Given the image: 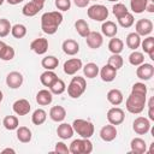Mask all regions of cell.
<instances>
[{"label":"cell","instance_id":"cell-31","mask_svg":"<svg viewBox=\"0 0 154 154\" xmlns=\"http://www.w3.org/2000/svg\"><path fill=\"white\" fill-rule=\"evenodd\" d=\"M41 65H42V67L46 69V70H54V69L58 67L59 60H58V58L54 57V55H47V57H45V58L41 60Z\"/></svg>","mask_w":154,"mask_h":154},{"label":"cell","instance_id":"cell-46","mask_svg":"<svg viewBox=\"0 0 154 154\" xmlns=\"http://www.w3.org/2000/svg\"><path fill=\"white\" fill-rule=\"evenodd\" d=\"M55 7L60 11H69L71 7V0H55Z\"/></svg>","mask_w":154,"mask_h":154},{"label":"cell","instance_id":"cell-25","mask_svg":"<svg viewBox=\"0 0 154 154\" xmlns=\"http://www.w3.org/2000/svg\"><path fill=\"white\" fill-rule=\"evenodd\" d=\"M107 100L113 106H118V105H120L123 102L124 96H123V93L119 89H111L107 93Z\"/></svg>","mask_w":154,"mask_h":154},{"label":"cell","instance_id":"cell-50","mask_svg":"<svg viewBox=\"0 0 154 154\" xmlns=\"http://www.w3.org/2000/svg\"><path fill=\"white\" fill-rule=\"evenodd\" d=\"M10 5H18V4H20V2H23L24 0H6Z\"/></svg>","mask_w":154,"mask_h":154},{"label":"cell","instance_id":"cell-30","mask_svg":"<svg viewBox=\"0 0 154 154\" xmlns=\"http://www.w3.org/2000/svg\"><path fill=\"white\" fill-rule=\"evenodd\" d=\"M75 29L77 31V34L81 36V37H87V35L90 32V29H89V24L84 20V19H77L76 23H75Z\"/></svg>","mask_w":154,"mask_h":154},{"label":"cell","instance_id":"cell-35","mask_svg":"<svg viewBox=\"0 0 154 154\" xmlns=\"http://www.w3.org/2000/svg\"><path fill=\"white\" fill-rule=\"evenodd\" d=\"M148 0H130V7L134 13H142L146 11Z\"/></svg>","mask_w":154,"mask_h":154},{"label":"cell","instance_id":"cell-12","mask_svg":"<svg viewBox=\"0 0 154 154\" xmlns=\"http://www.w3.org/2000/svg\"><path fill=\"white\" fill-rule=\"evenodd\" d=\"M85 41H87V45H88L89 48H91V49H97V48H100V47L102 46V43H103V37H102V35H101L100 32H97V31H90V32L87 35Z\"/></svg>","mask_w":154,"mask_h":154},{"label":"cell","instance_id":"cell-18","mask_svg":"<svg viewBox=\"0 0 154 154\" xmlns=\"http://www.w3.org/2000/svg\"><path fill=\"white\" fill-rule=\"evenodd\" d=\"M61 48H63V52L67 55H76L78 52H79V45L77 41L72 40V38H67L63 42L61 45Z\"/></svg>","mask_w":154,"mask_h":154},{"label":"cell","instance_id":"cell-38","mask_svg":"<svg viewBox=\"0 0 154 154\" xmlns=\"http://www.w3.org/2000/svg\"><path fill=\"white\" fill-rule=\"evenodd\" d=\"M129 63L134 66H138L141 65L142 63H144V55L143 53L141 52H137V51H134L130 55H129Z\"/></svg>","mask_w":154,"mask_h":154},{"label":"cell","instance_id":"cell-24","mask_svg":"<svg viewBox=\"0 0 154 154\" xmlns=\"http://www.w3.org/2000/svg\"><path fill=\"white\" fill-rule=\"evenodd\" d=\"M130 147H131V152L135 154H144L147 152V144H146L144 140H142L140 137L132 138L130 142Z\"/></svg>","mask_w":154,"mask_h":154},{"label":"cell","instance_id":"cell-42","mask_svg":"<svg viewBox=\"0 0 154 154\" xmlns=\"http://www.w3.org/2000/svg\"><path fill=\"white\" fill-rule=\"evenodd\" d=\"M112 12H113V14L117 17V19H118V18L123 17L124 14H126L129 11H128V7H126L124 4L117 2L116 5H113V7H112Z\"/></svg>","mask_w":154,"mask_h":154},{"label":"cell","instance_id":"cell-58","mask_svg":"<svg viewBox=\"0 0 154 154\" xmlns=\"http://www.w3.org/2000/svg\"><path fill=\"white\" fill-rule=\"evenodd\" d=\"M90 1H91V0H90ZM94 1H96V0H94Z\"/></svg>","mask_w":154,"mask_h":154},{"label":"cell","instance_id":"cell-21","mask_svg":"<svg viewBox=\"0 0 154 154\" xmlns=\"http://www.w3.org/2000/svg\"><path fill=\"white\" fill-rule=\"evenodd\" d=\"M73 128L71 124L67 123H61L60 125H58L57 128V135L61 138V140H69L73 136Z\"/></svg>","mask_w":154,"mask_h":154},{"label":"cell","instance_id":"cell-6","mask_svg":"<svg viewBox=\"0 0 154 154\" xmlns=\"http://www.w3.org/2000/svg\"><path fill=\"white\" fill-rule=\"evenodd\" d=\"M87 14L90 19L95 22H105L108 18V10L103 5L95 4V5H91L87 10Z\"/></svg>","mask_w":154,"mask_h":154},{"label":"cell","instance_id":"cell-28","mask_svg":"<svg viewBox=\"0 0 154 154\" xmlns=\"http://www.w3.org/2000/svg\"><path fill=\"white\" fill-rule=\"evenodd\" d=\"M126 46L128 48L136 51L141 46V36L137 32H130L126 36Z\"/></svg>","mask_w":154,"mask_h":154},{"label":"cell","instance_id":"cell-48","mask_svg":"<svg viewBox=\"0 0 154 154\" xmlns=\"http://www.w3.org/2000/svg\"><path fill=\"white\" fill-rule=\"evenodd\" d=\"M148 117L150 120H154V112H153V108H154V97H152L149 100V103H148Z\"/></svg>","mask_w":154,"mask_h":154},{"label":"cell","instance_id":"cell-39","mask_svg":"<svg viewBox=\"0 0 154 154\" xmlns=\"http://www.w3.org/2000/svg\"><path fill=\"white\" fill-rule=\"evenodd\" d=\"M14 54H16V53H14L13 47L6 45V46L4 47V49L1 51V53H0V59H1V60H5V61H10V60H12V59L14 58Z\"/></svg>","mask_w":154,"mask_h":154},{"label":"cell","instance_id":"cell-14","mask_svg":"<svg viewBox=\"0 0 154 154\" xmlns=\"http://www.w3.org/2000/svg\"><path fill=\"white\" fill-rule=\"evenodd\" d=\"M6 84L11 89H18L23 84V75L18 71H12L6 76Z\"/></svg>","mask_w":154,"mask_h":154},{"label":"cell","instance_id":"cell-27","mask_svg":"<svg viewBox=\"0 0 154 154\" xmlns=\"http://www.w3.org/2000/svg\"><path fill=\"white\" fill-rule=\"evenodd\" d=\"M58 78V76L55 75V72H53V70H46L43 73H41L40 76V82L42 83V85L45 87H51L52 83Z\"/></svg>","mask_w":154,"mask_h":154},{"label":"cell","instance_id":"cell-10","mask_svg":"<svg viewBox=\"0 0 154 154\" xmlns=\"http://www.w3.org/2000/svg\"><path fill=\"white\" fill-rule=\"evenodd\" d=\"M154 75V66L148 63H142L136 70V76L142 81H149Z\"/></svg>","mask_w":154,"mask_h":154},{"label":"cell","instance_id":"cell-47","mask_svg":"<svg viewBox=\"0 0 154 154\" xmlns=\"http://www.w3.org/2000/svg\"><path fill=\"white\" fill-rule=\"evenodd\" d=\"M54 152L60 153V154H69V153H70L69 147H67V146H66L64 142H57V143H55Z\"/></svg>","mask_w":154,"mask_h":154},{"label":"cell","instance_id":"cell-29","mask_svg":"<svg viewBox=\"0 0 154 154\" xmlns=\"http://www.w3.org/2000/svg\"><path fill=\"white\" fill-rule=\"evenodd\" d=\"M123 48H124V43L120 38H117L116 36L111 37V40L108 42V49L112 54H120Z\"/></svg>","mask_w":154,"mask_h":154},{"label":"cell","instance_id":"cell-20","mask_svg":"<svg viewBox=\"0 0 154 154\" xmlns=\"http://www.w3.org/2000/svg\"><path fill=\"white\" fill-rule=\"evenodd\" d=\"M99 72H100L101 79L103 82H112L117 77V70L114 67H112L111 65H108V64L103 65Z\"/></svg>","mask_w":154,"mask_h":154},{"label":"cell","instance_id":"cell-1","mask_svg":"<svg viewBox=\"0 0 154 154\" xmlns=\"http://www.w3.org/2000/svg\"><path fill=\"white\" fill-rule=\"evenodd\" d=\"M61 23H63V14L59 11L46 12L41 16V29L45 34L48 35L55 34Z\"/></svg>","mask_w":154,"mask_h":154},{"label":"cell","instance_id":"cell-53","mask_svg":"<svg viewBox=\"0 0 154 154\" xmlns=\"http://www.w3.org/2000/svg\"><path fill=\"white\" fill-rule=\"evenodd\" d=\"M6 46V43L4 42V41H0V53H1V51L4 49V47Z\"/></svg>","mask_w":154,"mask_h":154},{"label":"cell","instance_id":"cell-54","mask_svg":"<svg viewBox=\"0 0 154 154\" xmlns=\"http://www.w3.org/2000/svg\"><path fill=\"white\" fill-rule=\"evenodd\" d=\"M32 1L38 2V4H43V5H45V1H46V0H32Z\"/></svg>","mask_w":154,"mask_h":154},{"label":"cell","instance_id":"cell-13","mask_svg":"<svg viewBox=\"0 0 154 154\" xmlns=\"http://www.w3.org/2000/svg\"><path fill=\"white\" fill-rule=\"evenodd\" d=\"M30 49L32 52H35L38 55L45 54L48 51V40L45 37H38L35 38L31 43H30Z\"/></svg>","mask_w":154,"mask_h":154},{"label":"cell","instance_id":"cell-11","mask_svg":"<svg viewBox=\"0 0 154 154\" xmlns=\"http://www.w3.org/2000/svg\"><path fill=\"white\" fill-rule=\"evenodd\" d=\"M135 29H136V32L140 36H147L153 31V23H152L150 19L142 18V19L136 22Z\"/></svg>","mask_w":154,"mask_h":154},{"label":"cell","instance_id":"cell-44","mask_svg":"<svg viewBox=\"0 0 154 154\" xmlns=\"http://www.w3.org/2000/svg\"><path fill=\"white\" fill-rule=\"evenodd\" d=\"M141 46L144 53H149L150 51L154 49V37L153 36H148L147 38H144L143 41H141Z\"/></svg>","mask_w":154,"mask_h":154},{"label":"cell","instance_id":"cell-15","mask_svg":"<svg viewBox=\"0 0 154 154\" xmlns=\"http://www.w3.org/2000/svg\"><path fill=\"white\" fill-rule=\"evenodd\" d=\"M30 102L26 99H19L17 101H14V103L12 105V109L16 114L18 116H26L30 112Z\"/></svg>","mask_w":154,"mask_h":154},{"label":"cell","instance_id":"cell-5","mask_svg":"<svg viewBox=\"0 0 154 154\" xmlns=\"http://www.w3.org/2000/svg\"><path fill=\"white\" fill-rule=\"evenodd\" d=\"M70 153L72 154H90L93 152V143L89 138H78L73 140L69 147Z\"/></svg>","mask_w":154,"mask_h":154},{"label":"cell","instance_id":"cell-36","mask_svg":"<svg viewBox=\"0 0 154 154\" xmlns=\"http://www.w3.org/2000/svg\"><path fill=\"white\" fill-rule=\"evenodd\" d=\"M65 89H66L65 82H64L63 79H60V78H57V79L52 83V85L49 87L51 93H52V94H55V95H60V94H63V93L65 91Z\"/></svg>","mask_w":154,"mask_h":154},{"label":"cell","instance_id":"cell-19","mask_svg":"<svg viewBox=\"0 0 154 154\" xmlns=\"http://www.w3.org/2000/svg\"><path fill=\"white\" fill-rule=\"evenodd\" d=\"M53 101V94L48 89H41L36 94V102L40 106H48Z\"/></svg>","mask_w":154,"mask_h":154},{"label":"cell","instance_id":"cell-7","mask_svg":"<svg viewBox=\"0 0 154 154\" xmlns=\"http://www.w3.org/2000/svg\"><path fill=\"white\" fill-rule=\"evenodd\" d=\"M125 119V113L119 107H112L107 112V120L112 125H120Z\"/></svg>","mask_w":154,"mask_h":154},{"label":"cell","instance_id":"cell-40","mask_svg":"<svg viewBox=\"0 0 154 154\" xmlns=\"http://www.w3.org/2000/svg\"><path fill=\"white\" fill-rule=\"evenodd\" d=\"M11 23L6 18H0V37H6L11 32Z\"/></svg>","mask_w":154,"mask_h":154},{"label":"cell","instance_id":"cell-9","mask_svg":"<svg viewBox=\"0 0 154 154\" xmlns=\"http://www.w3.org/2000/svg\"><path fill=\"white\" fill-rule=\"evenodd\" d=\"M82 60L78 58H71L64 63V72L69 76L76 75L82 69Z\"/></svg>","mask_w":154,"mask_h":154},{"label":"cell","instance_id":"cell-8","mask_svg":"<svg viewBox=\"0 0 154 154\" xmlns=\"http://www.w3.org/2000/svg\"><path fill=\"white\" fill-rule=\"evenodd\" d=\"M132 129L137 135H146L150 130V122L144 117H137L132 123Z\"/></svg>","mask_w":154,"mask_h":154},{"label":"cell","instance_id":"cell-52","mask_svg":"<svg viewBox=\"0 0 154 154\" xmlns=\"http://www.w3.org/2000/svg\"><path fill=\"white\" fill-rule=\"evenodd\" d=\"M148 55H149V58H150L152 60H154V49H153V51H150V52L148 53Z\"/></svg>","mask_w":154,"mask_h":154},{"label":"cell","instance_id":"cell-41","mask_svg":"<svg viewBox=\"0 0 154 154\" xmlns=\"http://www.w3.org/2000/svg\"><path fill=\"white\" fill-rule=\"evenodd\" d=\"M108 65H111L112 67H114L116 70H119L120 67H123V64H124V60L123 58L119 55V54H112L109 58H108Z\"/></svg>","mask_w":154,"mask_h":154},{"label":"cell","instance_id":"cell-26","mask_svg":"<svg viewBox=\"0 0 154 154\" xmlns=\"http://www.w3.org/2000/svg\"><path fill=\"white\" fill-rule=\"evenodd\" d=\"M17 138L22 143H28L31 141V130L26 126H18L17 128Z\"/></svg>","mask_w":154,"mask_h":154},{"label":"cell","instance_id":"cell-16","mask_svg":"<svg viewBox=\"0 0 154 154\" xmlns=\"http://www.w3.org/2000/svg\"><path fill=\"white\" fill-rule=\"evenodd\" d=\"M43 8V4H38V2H35V1H29L26 2L23 8H22V13L26 17H34L36 16L41 10Z\"/></svg>","mask_w":154,"mask_h":154},{"label":"cell","instance_id":"cell-49","mask_svg":"<svg viewBox=\"0 0 154 154\" xmlns=\"http://www.w3.org/2000/svg\"><path fill=\"white\" fill-rule=\"evenodd\" d=\"M73 2H75V5H76L77 7L83 8V7H87V6L89 5L90 0H73Z\"/></svg>","mask_w":154,"mask_h":154},{"label":"cell","instance_id":"cell-3","mask_svg":"<svg viewBox=\"0 0 154 154\" xmlns=\"http://www.w3.org/2000/svg\"><path fill=\"white\" fill-rule=\"evenodd\" d=\"M85 89H87V82H85L84 77L76 76V77H72V79L67 87V94L72 99H78L79 96L83 95Z\"/></svg>","mask_w":154,"mask_h":154},{"label":"cell","instance_id":"cell-51","mask_svg":"<svg viewBox=\"0 0 154 154\" xmlns=\"http://www.w3.org/2000/svg\"><path fill=\"white\" fill-rule=\"evenodd\" d=\"M2 153H12V154H14L16 152H14V149H12V148H5V149L2 150Z\"/></svg>","mask_w":154,"mask_h":154},{"label":"cell","instance_id":"cell-23","mask_svg":"<svg viewBox=\"0 0 154 154\" xmlns=\"http://www.w3.org/2000/svg\"><path fill=\"white\" fill-rule=\"evenodd\" d=\"M65 117H66V111L63 106H59V105L53 106L49 111V118L53 122H57V123L63 122L65 119Z\"/></svg>","mask_w":154,"mask_h":154},{"label":"cell","instance_id":"cell-55","mask_svg":"<svg viewBox=\"0 0 154 154\" xmlns=\"http://www.w3.org/2000/svg\"><path fill=\"white\" fill-rule=\"evenodd\" d=\"M2 99H4V94H2V91L0 90V103H1V101H2Z\"/></svg>","mask_w":154,"mask_h":154},{"label":"cell","instance_id":"cell-34","mask_svg":"<svg viewBox=\"0 0 154 154\" xmlns=\"http://www.w3.org/2000/svg\"><path fill=\"white\" fill-rule=\"evenodd\" d=\"M2 125L6 130H17V128L19 126V120L16 116H6L2 120Z\"/></svg>","mask_w":154,"mask_h":154},{"label":"cell","instance_id":"cell-4","mask_svg":"<svg viewBox=\"0 0 154 154\" xmlns=\"http://www.w3.org/2000/svg\"><path fill=\"white\" fill-rule=\"evenodd\" d=\"M73 131L83 138H90L94 135V124L85 119H75L72 123Z\"/></svg>","mask_w":154,"mask_h":154},{"label":"cell","instance_id":"cell-2","mask_svg":"<svg viewBox=\"0 0 154 154\" xmlns=\"http://www.w3.org/2000/svg\"><path fill=\"white\" fill-rule=\"evenodd\" d=\"M146 95H141V94H136V93H131L126 101H125V106L126 109L132 113V114H138L144 109L146 106Z\"/></svg>","mask_w":154,"mask_h":154},{"label":"cell","instance_id":"cell-43","mask_svg":"<svg viewBox=\"0 0 154 154\" xmlns=\"http://www.w3.org/2000/svg\"><path fill=\"white\" fill-rule=\"evenodd\" d=\"M134 22H135L134 16H132V13H129V12H128L126 14H124L123 17L118 18V23H119V25L123 26V28H130V26L134 24Z\"/></svg>","mask_w":154,"mask_h":154},{"label":"cell","instance_id":"cell-37","mask_svg":"<svg viewBox=\"0 0 154 154\" xmlns=\"http://www.w3.org/2000/svg\"><path fill=\"white\" fill-rule=\"evenodd\" d=\"M11 34L14 38H23L26 35V26L24 24H14L11 28Z\"/></svg>","mask_w":154,"mask_h":154},{"label":"cell","instance_id":"cell-56","mask_svg":"<svg viewBox=\"0 0 154 154\" xmlns=\"http://www.w3.org/2000/svg\"><path fill=\"white\" fill-rule=\"evenodd\" d=\"M4 1H5V0H0V6H1L2 4H4Z\"/></svg>","mask_w":154,"mask_h":154},{"label":"cell","instance_id":"cell-32","mask_svg":"<svg viewBox=\"0 0 154 154\" xmlns=\"http://www.w3.org/2000/svg\"><path fill=\"white\" fill-rule=\"evenodd\" d=\"M83 67V73L87 78H95L99 75V66L95 63H88L87 65L82 66Z\"/></svg>","mask_w":154,"mask_h":154},{"label":"cell","instance_id":"cell-22","mask_svg":"<svg viewBox=\"0 0 154 154\" xmlns=\"http://www.w3.org/2000/svg\"><path fill=\"white\" fill-rule=\"evenodd\" d=\"M101 31H102V35L107 37H114L118 32V26L112 20H105L101 25Z\"/></svg>","mask_w":154,"mask_h":154},{"label":"cell","instance_id":"cell-17","mask_svg":"<svg viewBox=\"0 0 154 154\" xmlns=\"http://www.w3.org/2000/svg\"><path fill=\"white\" fill-rule=\"evenodd\" d=\"M117 129H116V125H112V124H108V125H105L101 128L100 130V137L102 141L105 142H111L113 141L116 137H117Z\"/></svg>","mask_w":154,"mask_h":154},{"label":"cell","instance_id":"cell-45","mask_svg":"<svg viewBox=\"0 0 154 154\" xmlns=\"http://www.w3.org/2000/svg\"><path fill=\"white\" fill-rule=\"evenodd\" d=\"M131 93H136V94H141V95H147V85L142 82H137L132 85Z\"/></svg>","mask_w":154,"mask_h":154},{"label":"cell","instance_id":"cell-33","mask_svg":"<svg viewBox=\"0 0 154 154\" xmlns=\"http://www.w3.org/2000/svg\"><path fill=\"white\" fill-rule=\"evenodd\" d=\"M46 119H47V113L42 108L35 109L34 113H32V116H31V122L35 125H42L46 122Z\"/></svg>","mask_w":154,"mask_h":154},{"label":"cell","instance_id":"cell-57","mask_svg":"<svg viewBox=\"0 0 154 154\" xmlns=\"http://www.w3.org/2000/svg\"><path fill=\"white\" fill-rule=\"evenodd\" d=\"M108 1H111V2H117L118 0H108Z\"/></svg>","mask_w":154,"mask_h":154}]
</instances>
